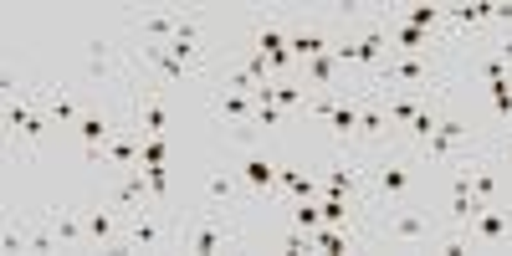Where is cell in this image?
I'll return each mask as SVG.
<instances>
[{"label":"cell","instance_id":"cell-24","mask_svg":"<svg viewBox=\"0 0 512 256\" xmlns=\"http://www.w3.org/2000/svg\"><path fill=\"white\" fill-rule=\"evenodd\" d=\"M149 190H154V200H169V175L164 169H149Z\"/></svg>","mask_w":512,"mask_h":256},{"label":"cell","instance_id":"cell-18","mask_svg":"<svg viewBox=\"0 0 512 256\" xmlns=\"http://www.w3.org/2000/svg\"><path fill=\"white\" fill-rule=\"evenodd\" d=\"M328 128H333V139H338V149H354L359 144V88L338 103L333 113H328Z\"/></svg>","mask_w":512,"mask_h":256},{"label":"cell","instance_id":"cell-3","mask_svg":"<svg viewBox=\"0 0 512 256\" xmlns=\"http://www.w3.org/2000/svg\"><path fill=\"white\" fill-rule=\"evenodd\" d=\"M420 175H431V169L420 164L415 149L405 144H390L369 154V185H364V210L359 216H369V210H390V205H410V200H425L420 195Z\"/></svg>","mask_w":512,"mask_h":256},{"label":"cell","instance_id":"cell-2","mask_svg":"<svg viewBox=\"0 0 512 256\" xmlns=\"http://www.w3.org/2000/svg\"><path fill=\"white\" fill-rule=\"evenodd\" d=\"M369 246H390V251H436L446 216H436L431 200H410V205H390V210H369Z\"/></svg>","mask_w":512,"mask_h":256},{"label":"cell","instance_id":"cell-16","mask_svg":"<svg viewBox=\"0 0 512 256\" xmlns=\"http://www.w3.org/2000/svg\"><path fill=\"white\" fill-rule=\"evenodd\" d=\"M108 200H113V205L123 210V216H134V210L154 205V190H149V169H144V164H139V169H123Z\"/></svg>","mask_w":512,"mask_h":256},{"label":"cell","instance_id":"cell-23","mask_svg":"<svg viewBox=\"0 0 512 256\" xmlns=\"http://www.w3.org/2000/svg\"><path fill=\"white\" fill-rule=\"evenodd\" d=\"M492 26L497 31H512V0H492Z\"/></svg>","mask_w":512,"mask_h":256},{"label":"cell","instance_id":"cell-13","mask_svg":"<svg viewBox=\"0 0 512 256\" xmlns=\"http://www.w3.org/2000/svg\"><path fill=\"white\" fill-rule=\"evenodd\" d=\"M82 221H88V246H123V226H128V216L113 205V200H98V205H88L82 210Z\"/></svg>","mask_w":512,"mask_h":256},{"label":"cell","instance_id":"cell-19","mask_svg":"<svg viewBox=\"0 0 512 256\" xmlns=\"http://www.w3.org/2000/svg\"><path fill=\"white\" fill-rule=\"evenodd\" d=\"M308 98H313V93H308L297 77H282V82H277V108H282V113H292V108H308Z\"/></svg>","mask_w":512,"mask_h":256},{"label":"cell","instance_id":"cell-15","mask_svg":"<svg viewBox=\"0 0 512 256\" xmlns=\"http://www.w3.org/2000/svg\"><path fill=\"white\" fill-rule=\"evenodd\" d=\"M41 221H47V226L57 231L62 251H72V246H88V221H82V210H72L67 200H52L47 210H41Z\"/></svg>","mask_w":512,"mask_h":256},{"label":"cell","instance_id":"cell-6","mask_svg":"<svg viewBox=\"0 0 512 256\" xmlns=\"http://www.w3.org/2000/svg\"><path fill=\"white\" fill-rule=\"evenodd\" d=\"M123 246H128V251H164V246H180V221L164 210V200H154V205H144V210H134V216H128Z\"/></svg>","mask_w":512,"mask_h":256},{"label":"cell","instance_id":"cell-20","mask_svg":"<svg viewBox=\"0 0 512 256\" xmlns=\"http://www.w3.org/2000/svg\"><path fill=\"white\" fill-rule=\"evenodd\" d=\"M277 246H282V251H292V256H308V251H318V246H313V236H308L303 226H292V221L277 231Z\"/></svg>","mask_w":512,"mask_h":256},{"label":"cell","instance_id":"cell-12","mask_svg":"<svg viewBox=\"0 0 512 256\" xmlns=\"http://www.w3.org/2000/svg\"><path fill=\"white\" fill-rule=\"evenodd\" d=\"M123 21H128V31H134L139 41H159V47H169L175 31H180V21H185V11L180 6H154V11H128Z\"/></svg>","mask_w":512,"mask_h":256},{"label":"cell","instance_id":"cell-4","mask_svg":"<svg viewBox=\"0 0 512 256\" xmlns=\"http://www.w3.org/2000/svg\"><path fill=\"white\" fill-rule=\"evenodd\" d=\"M88 93L98 88H134V52L123 47L118 36H93L88 47H82V62H77V77Z\"/></svg>","mask_w":512,"mask_h":256},{"label":"cell","instance_id":"cell-17","mask_svg":"<svg viewBox=\"0 0 512 256\" xmlns=\"http://www.w3.org/2000/svg\"><path fill=\"white\" fill-rule=\"evenodd\" d=\"M472 190H477V200H487V205L507 200V180H502V164H497L492 154H482V159L472 164Z\"/></svg>","mask_w":512,"mask_h":256},{"label":"cell","instance_id":"cell-7","mask_svg":"<svg viewBox=\"0 0 512 256\" xmlns=\"http://www.w3.org/2000/svg\"><path fill=\"white\" fill-rule=\"evenodd\" d=\"M205 31H210V16H205V11H185L175 41H169V52H175L190 72H200V77L216 72V62H210V36H205Z\"/></svg>","mask_w":512,"mask_h":256},{"label":"cell","instance_id":"cell-14","mask_svg":"<svg viewBox=\"0 0 512 256\" xmlns=\"http://www.w3.org/2000/svg\"><path fill=\"white\" fill-rule=\"evenodd\" d=\"M128 118H134V128H139L144 139H164V128H169V108H164V98L154 88L128 98Z\"/></svg>","mask_w":512,"mask_h":256},{"label":"cell","instance_id":"cell-8","mask_svg":"<svg viewBox=\"0 0 512 256\" xmlns=\"http://www.w3.org/2000/svg\"><path fill=\"white\" fill-rule=\"evenodd\" d=\"M466 241H472V251H507L512 246V205L507 200L482 205L472 226H466Z\"/></svg>","mask_w":512,"mask_h":256},{"label":"cell","instance_id":"cell-5","mask_svg":"<svg viewBox=\"0 0 512 256\" xmlns=\"http://www.w3.org/2000/svg\"><path fill=\"white\" fill-rule=\"evenodd\" d=\"M246 241L241 231V216H221V210H195V216L180 221V251H195V256H216V251H236Z\"/></svg>","mask_w":512,"mask_h":256},{"label":"cell","instance_id":"cell-9","mask_svg":"<svg viewBox=\"0 0 512 256\" xmlns=\"http://www.w3.org/2000/svg\"><path fill=\"white\" fill-rule=\"evenodd\" d=\"M205 210H221V216H246V210H251V190L241 185L236 169H216V175H205Z\"/></svg>","mask_w":512,"mask_h":256},{"label":"cell","instance_id":"cell-22","mask_svg":"<svg viewBox=\"0 0 512 256\" xmlns=\"http://www.w3.org/2000/svg\"><path fill=\"white\" fill-rule=\"evenodd\" d=\"M282 123V108L277 103H256V128H277Z\"/></svg>","mask_w":512,"mask_h":256},{"label":"cell","instance_id":"cell-1","mask_svg":"<svg viewBox=\"0 0 512 256\" xmlns=\"http://www.w3.org/2000/svg\"><path fill=\"white\" fill-rule=\"evenodd\" d=\"M415 154H420V164H425V169H456V164H466V159L492 154V139H487V128H482V113L461 103V88L441 103L436 134L425 139Z\"/></svg>","mask_w":512,"mask_h":256},{"label":"cell","instance_id":"cell-11","mask_svg":"<svg viewBox=\"0 0 512 256\" xmlns=\"http://www.w3.org/2000/svg\"><path fill=\"white\" fill-rule=\"evenodd\" d=\"M241 185L251 190V200H267V205H277L282 210V195H277V159H267L262 149H246V159H241Z\"/></svg>","mask_w":512,"mask_h":256},{"label":"cell","instance_id":"cell-10","mask_svg":"<svg viewBox=\"0 0 512 256\" xmlns=\"http://www.w3.org/2000/svg\"><path fill=\"white\" fill-rule=\"evenodd\" d=\"M41 108H47L52 123L72 128L93 103H88V88H82V82H47V88H41Z\"/></svg>","mask_w":512,"mask_h":256},{"label":"cell","instance_id":"cell-21","mask_svg":"<svg viewBox=\"0 0 512 256\" xmlns=\"http://www.w3.org/2000/svg\"><path fill=\"white\" fill-rule=\"evenodd\" d=\"M169 164V144L164 139H144V169H164Z\"/></svg>","mask_w":512,"mask_h":256}]
</instances>
